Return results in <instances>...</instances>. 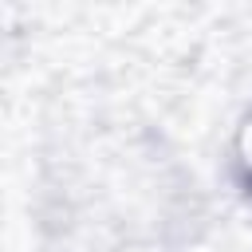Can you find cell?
<instances>
[{"mask_svg": "<svg viewBox=\"0 0 252 252\" xmlns=\"http://www.w3.org/2000/svg\"><path fill=\"white\" fill-rule=\"evenodd\" d=\"M244 189H248V201H252V161H244Z\"/></svg>", "mask_w": 252, "mask_h": 252, "instance_id": "1", "label": "cell"}]
</instances>
